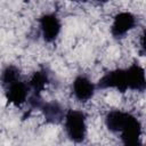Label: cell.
Wrapping results in <instances>:
<instances>
[{
	"instance_id": "obj_1",
	"label": "cell",
	"mask_w": 146,
	"mask_h": 146,
	"mask_svg": "<svg viewBox=\"0 0 146 146\" xmlns=\"http://www.w3.org/2000/svg\"><path fill=\"white\" fill-rule=\"evenodd\" d=\"M65 130L68 138L74 143H81L87 135L86 114L78 110H68L65 115Z\"/></svg>"
},
{
	"instance_id": "obj_2",
	"label": "cell",
	"mask_w": 146,
	"mask_h": 146,
	"mask_svg": "<svg viewBox=\"0 0 146 146\" xmlns=\"http://www.w3.org/2000/svg\"><path fill=\"white\" fill-rule=\"evenodd\" d=\"M97 87L100 89H116L120 92H125L129 87H128V78H127V72L125 70L117 68L114 71L107 72L105 75H103L98 83Z\"/></svg>"
},
{
	"instance_id": "obj_3",
	"label": "cell",
	"mask_w": 146,
	"mask_h": 146,
	"mask_svg": "<svg viewBox=\"0 0 146 146\" xmlns=\"http://www.w3.org/2000/svg\"><path fill=\"white\" fill-rule=\"evenodd\" d=\"M40 30L43 40L47 42H52L57 39L60 32V21L55 14H44L39 19Z\"/></svg>"
},
{
	"instance_id": "obj_4",
	"label": "cell",
	"mask_w": 146,
	"mask_h": 146,
	"mask_svg": "<svg viewBox=\"0 0 146 146\" xmlns=\"http://www.w3.org/2000/svg\"><path fill=\"white\" fill-rule=\"evenodd\" d=\"M136 24V18L131 13L123 11L117 14L111 26V33L114 38H121L125 33H128L131 29H133Z\"/></svg>"
},
{
	"instance_id": "obj_5",
	"label": "cell",
	"mask_w": 146,
	"mask_h": 146,
	"mask_svg": "<svg viewBox=\"0 0 146 146\" xmlns=\"http://www.w3.org/2000/svg\"><path fill=\"white\" fill-rule=\"evenodd\" d=\"M121 139L124 145L135 146L140 144V136H141V124L136 116H131L124 128L120 131Z\"/></svg>"
},
{
	"instance_id": "obj_6",
	"label": "cell",
	"mask_w": 146,
	"mask_h": 146,
	"mask_svg": "<svg viewBox=\"0 0 146 146\" xmlns=\"http://www.w3.org/2000/svg\"><path fill=\"white\" fill-rule=\"evenodd\" d=\"M95 84L84 75H78L72 84L74 97L79 102H88L95 94Z\"/></svg>"
},
{
	"instance_id": "obj_7",
	"label": "cell",
	"mask_w": 146,
	"mask_h": 146,
	"mask_svg": "<svg viewBox=\"0 0 146 146\" xmlns=\"http://www.w3.org/2000/svg\"><path fill=\"white\" fill-rule=\"evenodd\" d=\"M6 88H7L6 97L9 103H11L16 106H19L26 102L29 91H30V87L25 82L17 80V81L10 83L9 86H7Z\"/></svg>"
},
{
	"instance_id": "obj_8",
	"label": "cell",
	"mask_w": 146,
	"mask_h": 146,
	"mask_svg": "<svg viewBox=\"0 0 146 146\" xmlns=\"http://www.w3.org/2000/svg\"><path fill=\"white\" fill-rule=\"evenodd\" d=\"M125 72H127L129 89L137 90V91H144L146 87L144 68L138 64H132L128 68H125Z\"/></svg>"
},
{
	"instance_id": "obj_9",
	"label": "cell",
	"mask_w": 146,
	"mask_h": 146,
	"mask_svg": "<svg viewBox=\"0 0 146 146\" xmlns=\"http://www.w3.org/2000/svg\"><path fill=\"white\" fill-rule=\"evenodd\" d=\"M131 116H132V114H130L128 112L113 110L107 113V115L105 117V123L110 131L120 132L124 128V125L128 123V121L130 120Z\"/></svg>"
},
{
	"instance_id": "obj_10",
	"label": "cell",
	"mask_w": 146,
	"mask_h": 146,
	"mask_svg": "<svg viewBox=\"0 0 146 146\" xmlns=\"http://www.w3.org/2000/svg\"><path fill=\"white\" fill-rule=\"evenodd\" d=\"M39 108L43 112L44 117L48 122L58 123L64 119V111H63L62 106L56 102H51V103L42 102V104L40 105Z\"/></svg>"
},
{
	"instance_id": "obj_11",
	"label": "cell",
	"mask_w": 146,
	"mask_h": 146,
	"mask_svg": "<svg viewBox=\"0 0 146 146\" xmlns=\"http://www.w3.org/2000/svg\"><path fill=\"white\" fill-rule=\"evenodd\" d=\"M49 82V75L44 70H40L33 73L30 82H29V87L30 89L33 90V95L40 96L41 91H43V89L46 88V86Z\"/></svg>"
},
{
	"instance_id": "obj_12",
	"label": "cell",
	"mask_w": 146,
	"mask_h": 146,
	"mask_svg": "<svg viewBox=\"0 0 146 146\" xmlns=\"http://www.w3.org/2000/svg\"><path fill=\"white\" fill-rule=\"evenodd\" d=\"M19 80V70L14 65H8L3 68L1 73V82L3 86H9L10 83Z\"/></svg>"
},
{
	"instance_id": "obj_13",
	"label": "cell",
	"mask_w": 146,
	"mask_h": 146,
	"mask_svg": "<svg viewBox=\"0 0 146 146\" xmlns=\"http://www.w3.org/2000/svg\"><path fill=\"white\" fill-rule=\"evenodd\" d=\"M95 1H98V2H106L107 0H95Z\"/></svg>"
},
{
	"instance_id": "obj_14",
	"label": "cell",
	"mask_w": 146,
	"mask_h": 146,
	"mask_svg": "<svg viewBox=\"0 0 146 146\" xmlns=\"http://www.w3.org/2000/svg\"><path fill=\"white\" fill-rule=\"evenodd\" d=\"M72 1H80V0H72Z\"/></svg>"
}]
</instances>
